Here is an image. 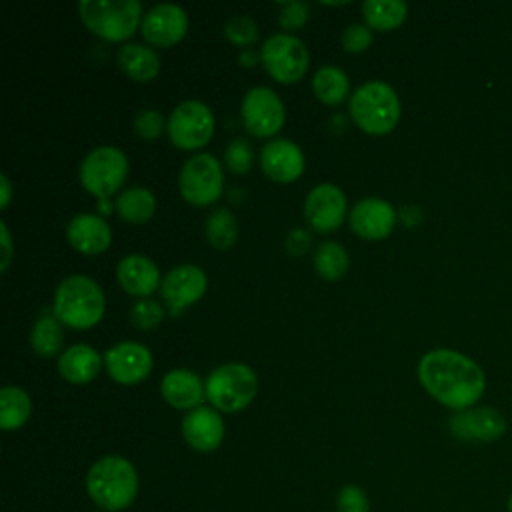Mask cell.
Wrapping results in <instances>:
<instances>
[{"mask_svg": "<svg viewBox=\"0 0 512 512\" xmlns=\"http://www.w3.org/2000/svg\"><path fill=\"white\" fill-rule=\"evenodd\" d=\"M418 378L432 398L456 412L472 408L486 388L482 368L472 358L448 348L426 352L418 362Z\"/></svg>", "mask_w": 512, "mask_h": 512, "instance_id": "1", "label": "cell"}, {"mask_svg": "<svg viewBox=\"0 0 512 512\" xmlns=\"http://www.w3.org/2000/svg\"><path fill=\"white\" fill-rule=\"evenodd\" d=\"M86 490L100 508L118 512L132 504L138 492L136 468L124 456H102L86 474Z\"/></svg>", "mask_w": 512, "mask_h": 512, "instance_id": "2", "label": "cell"}, {"mask_svg": "<svg viewBox=\"0 0 512 512\" xmlns=\"http://www.w3.org/2000/svg\"><path fill=\"white\" fill-rule=\"evenodd\" d=\"M104 314V294L96 280L84 274L66 276L54 292V316L76 330L92 328Z\"/></svg>", "mask_w": 512, "mask_h": 512, "instance_id": "3", "label": "cell"}, {"mask_svg": "<svg viewBox=\"0 0 512 512\" xmlns=\"http://www.w3.org/2000/svg\"><path fill=\"white\" fill-rule=\"evenodd\" d=\"M348 112L364 132L388 134L400 120V98L390 84L368 80L352 92Z\"/></svg>", "mask_w": 512, "mask_h": 512, "instance_id": "4", "label": "cell"}, {"mask_svg": "<svg viewBox=\"0 0 512 512\" xmlns=\"http://www.w3.org/2000/svg\"><path fill=\"white\" fill-rule=\"evenodd\" d=\"M78 14L92 34L110 42L130 38L144 18L138 0H80Z\"/></svg>", "mask_w": 512, "mask_h": 512, "instance_id": "5", "label": "cell"}, {"mask_svg": "<svg viewBox=\"0 0 512 512\" xmlns=\"http://www.w3.org/2000/svg\"><path fill=\"white\" fill-rule=\"evenodd\" d=\"M204 384L208 402L222 412H238L246 408L258 392L256 372L242 362L216 366Z\"/></svg>", "mask_w": 512, "mask_h": 512, "instance_id": "6", "label": "cell"}, {"mask_svg": "<svg viewBox=\"0 0 512 512\" xmlns=\"http://www.w3.org/2000/svg\"><path fill=\"white\" fill-rule=\"evenodd\" d=\"M128 176V158L116 146H98L90 150L78 168L82 186L100 200L116 192Z\"/></svg>", "mask_w": 512, "mask_h": 512, "instance_id": "7", "label": "cell"}, {"mask_svg": "<svg viewBox=\"0 0 512 512\" xmlns=\"http://www.w3.org/2000/svg\"><path fill=\"white\" fill-rule=\"evenodd\" d=\"M224 174L220 160L210 152L190 156L178 174V190L182 198L194 206H206L220 198Z\"/></svg>", "mask_w": 512, "mask_h": 512, "instance_id": "8", "label": "cell"}, {"mask_svg": "<svg viewBox=\"0 0 512 512\" xmlns=\"http://www.w3.org/2000/svg\"><path fill=\"white\" fill-rule=\"evenodd\" d=\"M260 60L274 80L292 84L306 74L310 56L306 44L298 36L280 32L264 40L260 48Z\"/></svg>", "mask_w": 512, "mask_h": 512, "instance_id": "9", "label": "cell"}, {"mask_svg": "<svg viewBox=\"0 0 512 512\" xmlns=\"http://www.w3.org/2000/svg\"><path fill=\"white\" fill-rule=\"evenodd\" d=\"M168 136L176 148L196 150L214 134V114L202 100H182L168 116Z\"/></svg>", "mask_w": 512, "mask_h": 512, "instance_id": "10", "label": "cell"}, {"mask_svg": "<svg viewBox=\"0 0 512 512\" xmlns=\"http://www.w3.org/2000/svg\"><path fill=\"white\" fill-rule=\"evenodd\" d=\"M240 116L244 128L258 136L266 138L276 134L286 118L284 104L280 96L268 86H252L240 104Z\"/></svg>", "mask_w": 512, "mask_h": 512, "instance_id": "11", "label": "cell"}, {"mask_svg": "<svg viewBox=\"0 0 512 512\" xmlns=\"http://www.w3.org/2000/svg\"><path fill=\"white\" fill-rule=\"evenodd\" d=\"M208 278L206 272L196 264H180L170 268L160 284L162 300L168 304L172 314L182 312L186 306L194 304L206 292Z\"/></svg>", "mask_w": 512, "mask_h": 512, "instance_id": "12", "label": "cell"}, {"mask_svg": "<svg viewBox=\"0 0 512 512\" xmlns=\"http://www.w3.org/2000/svg\"><path fill=\"white\" fill-rule=\"evenodd\" d=\"M346 216V196L340 186L316 184L304 200V218L318 232L336 230Z\"/></svg>", "mask_w": 512, "mask_h": 512, "instance_id": "13", "label": "cell"}, {"mask_svg": "<svg viewBox=\"0 0 512 512\" xmlns=\"http://www.w3.org/2000/svg\"><path fill=\"white\" fill-rule=\"evenodd\" d=\"M104 368L118 384H138L152 370V354L140 342H120L104 352Z\"/></svg>", "mask_w": 512, "mask_h": 512, "instance_id": "14", "label": "cell"}, {"mask_svg": "<svg viewBox=\"0 0 512 512\" xmlns=\"http://www.w3.org/2000/svg\"><path fill=\"white\" fill-rule=\"evenodd\" d=\"M450 432L466 442H492L506 432V418L490 406L466 408L448 420Z\"/></svg>", "mask_w": 512, "mask_h": 512, "instance_id": "15", "label": "cell"}, {"mask_svg": "<svg viewBox=\"0 0 512 512\" xmlns=\"http://www.w3.org/2000/svg\"><path fill=\"white\" fill-rule=\"evenodd\" d=\"M140 30L146 42L154 46H172L186 34L188 14L178 4L160 2L146 10Z\"/></svg>", "mask_w": 512, "mask_h": 512, "instance_id": "16", "label": "cell"}, {"mask_svg": "<svg viewBox=\"0 0 512 512\" xmlns=\"http://www.w3.org/2000/svg\"><path fill=\"white\" fill-rule=\"evenodd\" d=\"M304 152L288 138H272L260 150V168L274 182H294L304 172Z\"/></svg>", "mask_w": 512, "mask_h": 512, "instance_id": "17", "label": "cell"}, {"mask_svg": "<svg viewBox=\"0 0 512 512\" xmlns=\"http://www.w3.org/2000/svg\"><path fill=\"white\" fill-rule=\"evenodd\" d=\"M350 228L366 240H382L386 238L394 224H396V212L390 202L384 198L368 196L358 200L348 216Z\"/></svg>", "mask_w": 512, "mask_h": 512, "instance_id": "18", "label": "cell"}, {"mask_svg": "<svg viewBox=\"0 0 512 512\" xmlns=\"http://www.w3.org/2000/svg\"><path fill=\"white\" fill-rule=\"evenodd\" d=\"M182 434L190 448L198 452H212L224 438V420L210 406H198L182 418Z\"/></svg>", "mask_w": 512, "mask_h": 512, "instance_id": "19", "label": "cell"}, {"mask_svg": "<svg viewBox=\"0 0 512 512\" xmlns=\"http://www.w3.org/2000/svg\"><path fill=\"white\" fill-rule=\"evenodd\" d=\"M116 278L128 294L140 296V298H148L162 284L160 270H158L156 262L152 258L144 256V254H138V252L126 254L118 262Z\"/></svg>", "mask_w": 512, "mask_h": 512, "instance_id": "20", "label": "cell"}, {"mask_svg": "<svg viewBox=\"0 0 512 512\" xmlns=\"http://www.w3.org/2000/svg\"><path fill=\"white\" fill-rule=\"evenodd\" d=\"M66 238L82 254H100L110 246L112 230L102 216L82 212L68 220Z\"/></svg>", "mask_w": 512, "mask_h": 512, "instance_id": "21", "label": "cell"}, {"mask_svg": "<svg viewBox=\"0 0 512 512\" xmlns=\"http://www.w3.org/2000/svg\"><path fill=\"white\" fill-rule=\"evenodd\" d=\"M160 392L170 406L190 412L202 406V400L206 398V384L192 370L174 368L164 374Z\"/></svg>", "mask_w": 512, "mask_h": 512, "instance_id": "22", "label": "cell"}, {"mask_svg": "<svg viewBox=\"0 0 512 512\" xmlns=\"http://www.w3.org/2000/svg\"><path fill=\"white\" fill-rule=\"evenodd\" d=\"M100 366H102L100 354L88 344L68 346L58 356V372L64 380L72 384H86L94 380L100 372Z\"/></svg>", "mask_w": 512, "mask_h": 512, "instance_id": "23", "label": "cell"}, {"mask_svg": "<svg viewBox=\"0 0 512 512\" xmlns=\"http://www.w3.org/2000/svg\"><path fill=\"white\" fill-rule=\"evenodd\" d=\"M120 70L136 80V82H148L160 72V56L154 48L140 44V42H126L118 48L116 54Z\"/></svg>", "mask_w": 512, "mask_h": 512, "instance_id": "24", "label": "cell"}, {"mask_svg": "<svg viewBox=\"0 0 512 512\" xmlns=\"http://www.w3.org/2000/svg\"><path fill=\"white\" fill-rule=\"evenodd\" d=\"M156 210L154 194L144 186H130L116 198V212L130 224H144Z\"/></svg>", "mask_w": 512, "mask_h": 512, "instance_id": "25", "label": "cell"}, {"mask_svg": "<svg viewBox=\"0 0 512 512\" xmlns=\"http://www.w3.org/2000/svg\"><path fill=\"white\" fill-rule=\"evenodd\" d=\"M32 414V400L26 390L18 386H4L0 390V428L16 430L28 422Z\"/></svg>", "mask_w": 512, "mask_h": 512, "instance_id": "26", "label": "cell"}, {"mask_svg": "<svg viewBox=\"0 0 512 512\" xmlns=\"http://www.w3.org/2000/svg\"><path fill=\"white\" fill-rule=\"evenodd\" d=\"M312 88L324 104H340L350 94V80L342 68L326 64L316 70Z\"/></svg>", "mask_w": 512, "mask_h": 512, "instance_id": "27", "label": "cell"}, {"mask_svg": "<svg viewBox=\"0 0 512 512\" xmlns=\"http://www.w3.org/2000/svg\"><path fill=\"white\" fill-rule=\"evenodd\" d=\"M408 6L402 0H364L362 16L370 28L390 30L404 22Z\"/></svg>", "mask_w": 512, "mask_h": 512, "instance_id": "28", "label": "cell"}, {"mask_svg": "<svg viewBox=\"0 0 512 512\" xmlns=\"http://www.w3.org/2000/svg\"><path fill=\"white\" fill-rule=\"evenodd\" d=\"M208 242L214 248H230L238 238V220L230 208H214L204 224Z\"/></svg>", "mask_w": 512, "mask_h": 512, "instance_id": "29", "label": "cell"}, {"mask_svg": "<svg viewBox=\"0 0 512 512\" xmlns=\"http://www.w3.org/2000/svg\"><path fill=\"white\" fill-rule=\"evenodd\" d=\"M350 268L348 252L338 242H322L314 252V270L326 280L342 278Z\"/></svg>", "mask_w": 512, "mask_h": 512, "instance_id": "30", "label": "cell"}, {"mask_svg": "<svg viewBox=\"0 0 512 512\" xmlns=\"http://www.w3.org/2000/svg\"><path fill=\"white\" fill-rule=\"evenodd\" d=\"M62 342H64V332L56 316H40L34 322L30 330V344L40 356L44 358L56 356L62 348Z\"/></svg>", "mask_w": 512, "mask_h": 512, "instance_id": "31", "label": "cell"}, {"mask_svg": "<svg viewBox=\"0 0 512 512\" xmlns=\"http://www.w3.org/2000/svg\"><path fill=\"white\" fill-rule=\"evenodd\" d=\"M224 34L236 46H250L258 38V24L248 14H234L224 22Z\"/></svg>", "mask_w": 512, "mask_h": 512, "instance_id": "32", "label": "cell"}, {"mask_svg": "<svg viewBox=\"0 0 512 512\" xmlns=\"http://www.w3.org/2000/svg\"><path fill=\"white\" fill-rule=\"evenodd\" d=\"M252 162H254V150L246 138H234L228 142L224 150V164L234 174H246L252 168Z\"/></svg>", "mask_w": 512, "mask_h": 512, "instance_id": "33", "label": "cell"}, {"mask_svg": "<svg viewBox=\"0 0 512 512\" xmlns=\"http://www.w3.org/2000/svg\"><path fill=\"white\" fill-rule=\"evenodd\" d=\"M162 318H164V308L158 300H152V298H140L130 308V320L140 330L156 328L162 322Z\"/></svg>", "mask_w": 512, "mask_h": 512, "instance_id": "34", "label": "cell"}, {"mask_svg": "<svg viewBox=\"0 0 512 512\" xmlns=\"http://www.w3.org/2000/svg\"><path fill=\"white\" fill-rule=\"evenodd\" d=\"M164 130V116L156 108H144L134 116V132L140 138L154 140Z\"/></svg>", "mask_w": 512, "mask_h": 512, "instance_id": "35", "label": "cell"}, {"mask_svg": "<svg viewBox=\"0 0 512 512\" xmlns=\"http://www.w3.org/2000/svg\"><path fill=\"white\" fill-rule=\"evenodd\" d=\"M310 16V4L308 2H300V0H288L280 4V12H278V22L282 28L286 30H294L300 28L308 22Z\"/></svg>", "mask_w": 512, "mask_h": 512, "instance_id": "36", "label": "cell"}, {"mask_svg": "<svg viewBox=\"0 0 512 512\" xmlns=\"http://www.w3.org/2000/svg\"><path fill=\"white\" fill-rule=\"evenodd\" d=\"M340 42L346 52H364L372 44V30L368 24H348L342 30Z\"/></svg>", "mask_w": 512, "mask_h": 512, "instance_id": "37", "label": "cell"}, {"mask_svg": "<svg viewBox=\"0 0 512 512\" xmlns=\"http://www.w3.org/2000/svg\"><path fill=\"white\" fill-rule=\"evenodd\" d=\"M336 508L338 512H368V498L360 486L346 484L338 492Z\"/></svg>", "mask_w": 512, "mask_h": 512, "instance_id": "38", "label": "cell"}, {"mask_svg": "<svg viewBox=\"0 0 512 512\" xmlns=\"http://www.w3.org/2000/svg\"><path fill=\"white\" fill-rule=\"evenodd\" d=\"M310 244V234L304 232V230H292L288 236H286V250L292 252L294 256L302 254Z\"/></svg>", "mask_w": 512, "mask_h": 512, "instance_id": "39", "label": "cell"}, {"mask_svg": "<svg viewBox=\"0 0 512 512\" xmlns=\"http://www.w3.org/2000/svg\"><path fill=\"white\" fill-rule=\"evenodd\" d=\"M0 232H2V262H0V270L4 272L12 260V254H14V244H12V238H10V232H8V226L6 222H0Z\"/></svg>", "mask_w": 512, "mask_h": 512, "instance_id": "40", "label": "cell"}, {"mask_svg": "<svg viewBox=\"0 0 512 512\" xmlns=\"http://www.w3.org/2000/svg\"><path fill=\"white\" fill-rule=\"evenodd\" d=\"M0 182H2V208H6L10 202V196H12V184L6 174H0Z\"/></svg>", "mask_w": 512, "mask_h": 512, "instance_id": "41", "label": "cell"}, {"mask_svg": "<svg viewBox=\"0 0 512 512\" xmlns=\"http://www.w3.org/2000/svg\"><path fill=\"white\" fill-rule=\"evenodd\" d=\"M240 62H244V66H252L254 62H252V56H250V52H244V54H240Z\"/></svg>", "mask_w": 512, "mask_h": 512, "instance_id": "42", "label": "cell"}, {"mask_svg": "<svg viewBox=\"0 0 512 512\" xmlns=\"http://www.w3.org/2000/svg\"><path fill=\"white\" fill-rule=\"evenodd\" d=\"M508 512H512V494H510V498H508Z\"/></svg>", "mask_w": 512, "mask_h": 512, "instance_id": "43", "label": "cell"}]
</instances>
